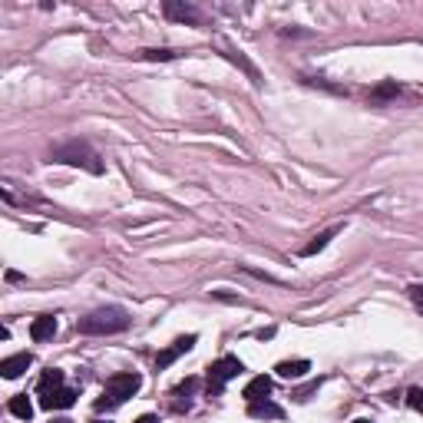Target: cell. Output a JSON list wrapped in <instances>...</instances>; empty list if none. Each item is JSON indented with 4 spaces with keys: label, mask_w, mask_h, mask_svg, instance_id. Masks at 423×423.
Listing matches in <instances>:
<instances>
[{
    "label": "cell",
    "mask_w": 423,
    "mask_h": 423,
    "mask_svg": "<svg viewBox=\"0 0 423 423\" xmlns=\"http://www.w3.org/2000/svg\"><path fill=\"white\" fill-rule=\"evenodd\" d=\"M129 321L132 317L123 308H99V311L80 317L76 328H80V334H119L129 328Z\"/></svg>",
    "instance_id": "1"
},
{
    "label": "cell",
    "mask_w": 423,
    "mask_h": 423,
    "mask_svg": "<svg viewBox=\"0 0 423 423\" xmlns=\"http://www.w3.org/2000/svg\"><path fill=\"white\" fill-rule=\"evenodd\" d=\"M241 370H245V364H241L239 357H232V354L219 357V361L208 367V397H219L221 387L228 384V380H235Z\"/></svg>",
    "instance_id": "4"
},
{
    "label": "cell",
    "mask_w": 423,
    "mask_h": 423,
    "mask_svg": "<svg viewBox=\"0 0 423 423\" xmlns=\"http://www.w3.org/2000/svg\"><path fill=\"white\" fill-rule=\"evenodd\" d=\"M53 159L56 162H67V166H83V169H90V172H103V162H99V156L93 152L86 143H67V146H60L53 152Z\"/></svg>",
    "instance_id": "3"
},
{
    "label": "cell",
    "mask_w": 423,
    "mask_h": 423,
    "mask_svg": "<svg viewBox=\"0 0 423 423\" xmlns=\"http://www.w3.org/2000/svg\"><path fill=\"white\" fill-rule=\"evenodd\" d=\"M337 232H344V225H334V228H328V232H317V235H314V239L308 241V245H304V248H301V255H304V258L317 255V252H321V248H328V241H331L334 235H337Z\"/></svg>",
    "instance_id": "12"
},
{
    "label": "cell",
    "mask_w": 423,
    "mask_h": 423,
    "mask_svg": "<svg viewBox=\"0 0 423 423\" xmlns=\"http://www.w3.org/2000/svg\"><path fill=\"white\" fill-rule=\"evenodd\" d=\"M275 370H278V377H285V380H298V377H304V374L311 370V361H304V357H298V361H281Z\"/></svg>",
    "instance_id": "11"
},
{
    "label": "cell",
    "mask_w": 423,
    "mask_h": 423,
    "mask_svg": "<svg viewBox=\"0 0 423 423\" xmlns=\"http://www.w3.org/2000/svg\"><path fill=\"white\" fill-rule=\"evenodd\" d=\"M394 93H397V86H394V83H387V86H380V90H377V99H384V96H394Z\"/></svg>",
    "instance_id": "21"
},
{
    "label": "cell",
    "mask_w": 423,
    "mask_h": 423,
    "mask_svg": "<svg viewBox=\"0 0 423 423\" xmlns=\"http://www.w3.org/2000/svg\"><path fill=\"white\" fill-rule=\"evenodd\" d=\"M30 364H34V357H30V354H14V357H7V361L0 364V374H3L7 380H14V377H20V374L30 367Z\"/></svg>",
    "instance_id": "10"
},
{
    "label": "cell",
    "mask_w": 423,
    "mask_h": 423,
    "mask_svg": "<svg viewBox=\"0 0 423 423\" xmlns=\"http://www.w3.org/2000/svg\"><path fill=\"white\" fill-rule=\"evenodd\" d=\"M60 387H63V370L50 367V370H43V374H40V380H37L40 397H47V394H53V390H60Z\"/></svg>",
    "instance_id": "13"
},
{
    "label": "cell",
    "mask_w": 423,
    "mask_h": 423,
    "mask_svg": "<svg viewBox=\"0 0 423 423\" xmlns=\"http://www.w3.org/2000/svg\"><path fill=\"white\" fill-rule=\"evenodd\" d=\"M354 423H370V420H354Z\"/></svg>",
    "instance_id": "24"
},
{
    "label": "cell",
    "mask_w": 423,
    "mask_h": 423,
    "mask_svg": "<svg viewBox=\"0 0 423 423\" xmlns=\"http://www.w3.org/2000/svg\"><path fill=\"white\" fill-rule=\"evenodd\" d=\"M195 387H199V380H195V377H189V380H182V384L176 387V397H179V400H176V410H189V404H192V400H189V394H192V390H195Z\"/></svg>",
    "instance_id": "16"
},
{
    "label": "cell",
    "mask_w": 423,
    "mask_h": 423,
    "mask_svg": "<svg viewBox=\"0 0 423 423\" xmlns=\"http://www.w3.org/2000/svg\"><path fill=\"white\" fill-rule=\"evenodd\" d=\"M53 423H73V420H67V417H60V420H53Z\"/></svg>",
    "instance_id": "23"
},
{
    "label": "cell",
    "mask_w": 423,
    "mask_h": 423,
    "mask_svg": "<svg viewBox=\"0 0 423 423\" xmlns=\"http://www.w3.org/2000/svg\"><path fill=\"white\" fill-rule=\"evenodd\" d=\"M162 10H166L169 20H195V10H192L189 3H172V0H166Z\"/></svg>",
    "instance_id": "15"
},
{
    "label": "cell",
    "mask_w": 423,
    "mask_h": 423,
    "mask_svg": "<svg viewBox=\"0 0 423 423\" xmlns=\"http://www.w3.org/2000/svg\"><path fill=\"white\" fill-rule=\"evenodd\" d=\"M410 298H413V304H417V311L423 314V285H413V288H410Z\"/></svg>",
    "instance_id": "19"
},
{
    "label": "cell",
    "mask_w": 423,
    "mask_h": 423,
    "mask_svg": "<svg viewBox=\"0 0 423 423\" xmlns=\"http://www.w3.org/2000/svg\"><path fill=\"white\" fill-rule=\"evenodd\" d=\"M7 410H10L14 417H20V420H30V417H34V404H30V397H27V394H17V397H10Z\"/></svg>",
    "instance_id": "14"
},
{
    "label": "cell",
    "mask_w": 423,
    "mask_h": 423,
    "mask_svg": "<svg viewBox=\"0 0 423 423\" xmlns=\"http://www.w3.org/2000/svg\"><path fill=\"white\" fill-rule=\"evenodd\" d=\"M136 423H159V417H152V413H143V417H139Z\"/></svg>",
    "instance_id": "22"
},
{
    "label": "cell",
    "mask_w": 423,
    "mask_h": 423,
    "mask_svg": "<svg viewBox=\"0 0 423 423\" xmlns=\"http://www.w3.org/2000/svg\"><path fill=\"white\" fill-rule=\"evenodd\" d=\"M143 384V377L136 374V370H126V374H112L110 380H106V390H103V397L96 400V410H106V407H119L126 404L129 397L139 390Z\"/></svg>",
    "instance_id": "2"
},
{
    "label": "cell",
    "mask_w": 423,
    "mask_h": 423,
    "mask_svg": "<svg viewBox=\"0 0 423 423\" xmlns=\"http://www.w3.org/2000/svg\"><path fill=\"white\" fill-rule=\"evenodd\" d=\"M248 417H255V420H281L285 410L271 404V400H255V404H248Z\"/></svg>",
    "instance_id": "9"
},
{
    "label": "cell",
    "mask_w": 423,
    "mask_h": 423,
    "mask_svg": "<svg viewBox=\"0 0 423 423\" xmlns=\"http://www.w3.org/2000/svg\"><path fill=\"white\" fill-rule=\"evenodd\" d=\"M268 394H271V377H265V374H258V377H252L248 384H245V400L248 404H255V400H268Z\"/></svg>",
    "instance_id": "7"
},
{
    "label": "cell",
    "mask_w": 423,
    "mask_h": 423,
    "mask_svg": "<svg viewBox=\"0 0 423 423\" xmlns=\"http://www.w3.org/2000/svg\"><path fill=\"white\" fill-rule=\"evenodd\" d=\"M195 341H199L195 334H185V337H179V341H172L166 350H159V357H156V367L166 370L169 364H176V361H179L182 354H189V350L195 348Z\"/></svg>",
    "instance_id": "5"
},
{
    "label": "cell",
    "mask_w": 423,
    "mask_h": 423,
    "mask_svg": "<svg viewBox=\"0 0 423 423\" xmlns=\"http://www.w3.org/2000/svg\"><path fill=\"white\" fill-rule=\"evenodd\" d=\"M317 387H321V377H317L314 384H308V387H304V390H298L295 397H298V400H308V397H311V394H314V390H317Z\"/></svg>",
    "instance_id": "20"
},
{
    "label": "cell",
    "mask_w": 423,
    "mask_h": 423,
    "mask_svg": "<svg viewBox=\"0 0 423 423\" xmlns=\"http://www.w3.org/2000/svg\"><path fill=\"white\" fill-rule=\"evenodd\" d=\"M176 50H139V60H176Z\"/></svg>",
    "instance_id": "17"
},
{
    "label": "cell",
    "mask_w": 423,
    "mask_h": 423,
    "mask_svg": "<svg viewBox=\"0 0 423 423\" xmlns=\"http://www.w3.org/2000/svg\"><path fill=\"white\" fill-rule=\"evenodd\" d=\"M53 334H56L53 314H40V317H34V324H30V337H34V341H50Z\"/></svg>",
    "instance_id": "8"
},
{
    "label": "cell",
    "mask_w": 423,
    "mask_h": 423,
    "mask_svg": "<svg viewBox=\"0 0 423 423\" xmlns=\"http://www.w3.org/2000/svg\"><path fill=\"white\" fill-rule=\"evenodd\" d=\"M96 423H103V420H96Z\"/></svg>",
    "instance_id": "25"
},
{
    "label": "cell",
    "mask_w": 423,
    "mask_h": 423,
    "mask_svg": "<svg viewBox=\"0 0 423 423\" xmlns=\"http://www.w3.org/2000/svg\"><path fill=\"white\" fill-rule=\"evenodd\" d=\"M76 394L73 387H60V390H53V394H47V397H40V407L43 410H67V407L76 404Z\"/></svg>",
    "instance_id": "6"
},
{
    "label": "cell",
    "mask_w": 423,
    "mask_h": 423,
    "mask_svg": "<svg viewBox=\"0 0 423 423\" xmlns=\"http://www.w3.org/2000/svg\"><path fill=\"white\" fill-rule=\"evenodd\" d=\"M407 404L413 407V410H423V387H413V390L407 394Z\"/></svg>",
    "instance_id": "18"
}]
</instances>
